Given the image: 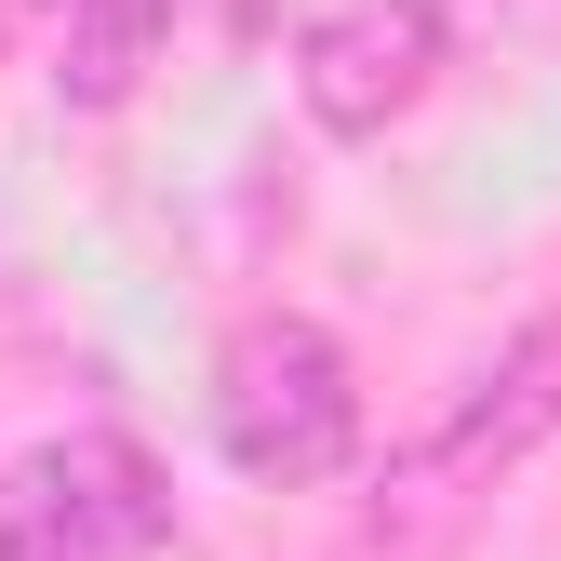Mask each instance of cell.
Segmentation results:
<instances>
[{"label":"cell","instance_id":"1","mask_svg":"<svg viewBox=\"0 0 561 561\" xmlns=\"http://www.w3.org/2000/svg\"><path fill=\"white\" fill-rule=\"evenodd\" d=\"M347 442H362L347 347L321 321H295V308L228 321V347H215V455L241 481H280V495H295V481H334L347 468Z\"/></svg>","mask_w":561,"mask_h":561},{"label":"cell","instance_id":"2","mask_svg":"<svg viewBox=\"0 0 561 561\" xmlns=\"http://www.w3.org/2000/svg\"><path fill=\"white\" fill-rule=\"evenodd\" d=\"M174 535V481L134 428H54L0 468V561H148Z\"/></svg>","mask_w":561,"mask_h":561},{"label":"cell","instance_id":"3","mask_svg":"<svg viewBox=\"0 0 561 561\" xmlns=\"http://www.w3.org/2000/svg\"><path fill=\"white\" fill-rule=\"evenodd\" d=\"M548 428H561V321H522L495 362L455 388V414H442V428L388 468L375 535H428V522H455L468 495H495V481H508V468H522Z\"/></svg>","mask_w":561,"mask_h":561},{"label":"cell","instance_id":"4","mask_svg":"<svg viewBox=\"0 0 561 561\" xmlns=\"http://www.w3.org/2000/svg\"><path fill=\"white\" fill-rule=\"evenodd\" d=\"M442 0H308L295 14V94L321 134H388L414 94L442 81Z\"/></svg>","mask_w":561,"mask_h":561},{"label":"cell","instance_id":"5","mask_svg":"<svg viewBox=\"0 0 561 561\" xmlns=\"http://www.w3.org/2000/svg\"><path fill=\"white\" fill-rule=\"evenodd\" d=\"M54 14H67V67H54L67 107H121L174 41V0H54Z\"/></svg>","mask_w":561,"mask_h":561}]
</instances>
